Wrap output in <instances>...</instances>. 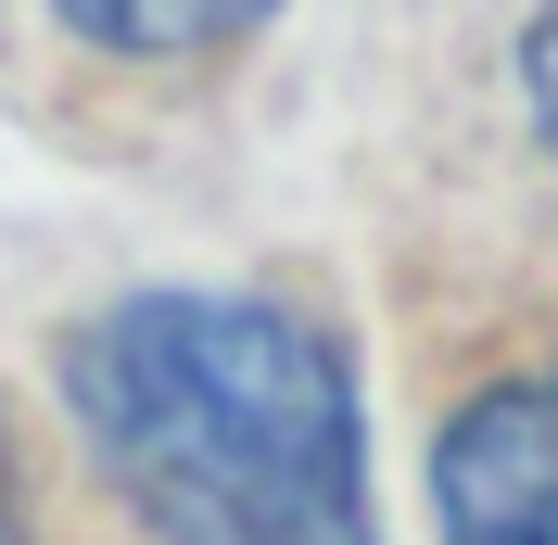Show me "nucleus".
Masks as SVG:
<instances>
[{"label":"nucleus","mask_w":558,"mask_h":545,"mask_svg":"<svg viewBox=\"0 0 558 545\" xmlns=\"http://www.w3.org/2000/svg\"><path fill=\"white\" fill-rule=\"evenodd\" d=\"M64 407L166 545H381L355 380L254 292H128L64 342Z\"/></svg>","instance_id":"f257e3e1"},{"label":"nucleus","mask_w":558,"mask_h":545,"mask_svg":"<svg viewBox=\"0 0 558 545\" xmlns=\"http://www.w3.org/2000/svg\"><path fill=\"white\" fill-rule=\"evenodd\" d=\"M432 508L445 545H558V393L495 380L432 444Z\"/></svg>","instance_id":"f03ea898"},{"label":"nucleus","mask_w":558,"mask_h":545,"mask_svg":"<svg viewBox=\"0 0 558 545\" xmlns=\"http://www.w3.org/2000/svg\"><path fill=\"white\" fill-rule=\"evenodd\" d=\"M521 89H533V128L558 140V0L533 13V38H521Z\"/></svg>","instance_id":"20e7f679"},{"label":"nucleus","mask_w":558,"mask_h":545,"mask_svg":"<svg viewBox=\"0 0 558 545\" xmlns=\"http://www.w3.org/2000/svg\"><path fill=\"white\" fill-rule=\"evenodd\" d=\"M0 545H26V508H13V457H0Z\"/></svg>","instance_id":"39448f33"},{"label":"nucleus","mask_w":558,"mask_h":545,"mask_svg":"<svg viewBox=\"0 0 558 545\" xmlns=\"http://www.w3.org/2000/svg\"><path fill=\"white\" fill-rule=\"evenodd\" d=\"M76 38H102V51H140V64H166V51H216V38L267 26L279 0H51Z\"/></svg>","instance_id":"7ed1b4c3"}]
</instances>
